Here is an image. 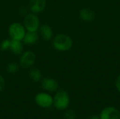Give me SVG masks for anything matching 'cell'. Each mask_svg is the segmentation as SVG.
Instances as JSON below:
<instances>
[{"label":"cell","mask_w":120,"mask_h":119,"mask_svg":"<svg viewBox=\"0 0 120 119\" xmlns=\"http://www.w3.org/2000/svg\"><path fill=\"white\" fill-rule=\"evenodd\" d=\"M53 48L59 52H66L71 49L73 45L72 38L66 34H58L52 39Z\"/></svg>","instance_id":"obj_1"},{"label":"cell","mask_w":120,"mask_h":119,"mask_svg":"<svg viewBox=\"0 0 120 119\" xmlns=\"http://www.w3.org/2000/svg\"><path fill=\"white\" fill-rule=\"evenodd\" d=\"M53 106H54V107L58 110H65L69 107L70 98L68 93L65 90H58L53 97Z\"/></svg>","instance_id":"obj_2"},{"label":"cell","mask_w":120,"mask_h":119,"mask_svg":"<svg viewBox=\"0 0 120 119\" xmlns=\"http://www.w3.org/2000/svg\"><path fill=\"white\" fill-rule=\"evenodd\" d=\"M27 32H37L40 27V20L37 14L28 13L24 16L23 23Z\"/></svg>","instance_id":"obj_3"},{"label":"cell","mask_w":120,"mask_h":119,"mask_svg":"<svg viewBox=\"0 0 120 119\" xmlns=\"http://www.w3.org/2000/svg\"><path fill=\"white\" fill-rule=\"evenodd\" d=\"M26 32L27 31L24 25L22 23L18 22H14L11 23L8 28V35L11 39L13 40L22 41Z\"/></svg>","instance_id":"obj_4"},{"label":"cell","mask_w":120,"mask_h":119,"mask_svg":"<svg viewBox=\"0 0 120 119\" xmlns=\"http://www.w3.org/2000/svg\"><path fill=\"white\" fill-rule=\"evenodd\" d=\"M37 57L36 54L30 50H26L24 51L20 57L19 59V65L20 67L22 68L23 69H28L31 67H34L35 62H36Z\"/></svg>","instance_id":"obj_5"},{"label":"cell","mask_w":120,"mask_h":119,"mask_svg":"<svg viewBox=\"0 0 120 119\" xmlns=\"http://www.w3.org/2000/svg\"><path fill=\"white\" fill-rule=\"evenodd\" d=\"M34 101L39 107L44 109H48L53 106V99L49 93L41 92L35 95Z\"/></svg>","instance_id":"obj_6"},{"label":"cell","mask_w":120,"mask_h":119,"mask_svg":"<svg viewBox=\"0 0 120 119\" xmlns=\"http://www.w3.org/2000/svg\"><path fill=\"white\" fill-rule=\"evenodd\" d=\"M41 86L43 90L48 93L56 92L58 89V81L51 77H45L41 81Z\"/></svg>","instance_id":"obj_7"},{"label":"cell","mask_w":120,"mask_h":119,"mask_svg":"<svg viewBox=\"0 0 120 119\" xmlns=\"http://www.w3.org/2000/svg\"><path fill=\"white\" fill-rule=\"evenodd\" d=\"M100 119H120V112L115 107L104 108L100 115Z\"/></svg>","instance_id":"obj_8"},{"label":"cell","mask_w":120,"mask_h":119,"mask_svg":"<svg viewBox=\"0 0 120 119\" xmlns=\"http://www.w3.org/2000/svg\"><path fill=\"white\" fill-rule=\"evenodd\" d=\"M46 6V0H30L29 10L35 14L42 13Z\"/></svg>","instance_id":"obj_9"},{"label":"cell","mask_w":120,"mask_h":119,"mask_svg":"<svg viewBox=\"0 0 120 119\" xmlns=\"http://www.w3.org/2000/svg\"><path fill=\"white\" fill-rule=\"evenodd\" d=\"M38 31L39 32L40 36L46 41H49L53 38V31L51 27L47 24L40 25Z\"/></svg>","instance_id":"obj_10"},{"label":"cell","mask_w":120,"mask_h":119,"mask_svg":"<svg viewBox=\"0 0 120 119\" xmlns=\"http://www.w3.org/2000/svg\"><path fill=\"white\" fill-rule=\"evenodd\" d=\"M39 38L37 32H26L22 41L26 45H33L39 41Z\"/></svg>","instance_id":"obj_11"},{"label":"cell","mask_w":120,"mask_h":119,"mask_svg":"<svg viewBox=\"0 0 120 119\" xmlns=\"http://www.w3.org/2000/svg\"><path fill=\"white\" fill-rule=\"evenodd\" d=\"M23 49L24 47L22 41L11 39V45L9 50L13 54L15 55H20L23 53Z\"/></svg>","instance_id":"obj_12"},{"label":"cell","mask_w":120,"mask_h":119,"mask_svg":"<svg viewBox=\"0 0 120 119\" xmlns=\"http://www.w3.org/2000/svg\"><path fill=\"white\" fill-rule=\"evenodd\" d=\"M79 18L82 20L86 21V22L92 21L95 18L94 12L91 9L88 8H83L82 9H81L79 11Z\"/></svg>","instance_id":"obj_13"},{"label":"cell","mask_w":120,"mask_h":119,"mask_svg":"<svg viewBox=\"0 0 120 119\" xmlns=\"http://www.w3.org/2000/svg\"><path fill=\"white\" fill-rule=\"evenodd\" d=\"M29 77L32 80V81L34 83H38L42 79V73L39 68L32 67L29 71Z\"/></svg>","instance_id":"obj_14"},{"label":"cell","mask_w":120,"mask_h":119,"mask_svg":"<svg viewBox=\"0 0 120 119\" xmlns=\"http://www.w3.org/2000/svg\"><path fill=\"white\" fill-rule=\"evenodd\" d=\"M19 69H20L19 64H17L15 62H12L8 63V65L6 66V72L11 74H14L17 73L19 71Z\"/></svg>","instance_id":"obj_15"},{"label":"cell","mask_w":120,"mask_h":119,"mask_svg":"<svg viewBox=\"0 0 120 119\" xmlns=\"http://www.w3.org/2000/svg\"><path fill=\"white\" fill-rule=\"evenodd\" d=\"M11 45V39H4L0 43V50L1 51H6L9 50Z\"/></svg>","instance_id":"obj_16"},{"label":"cell","mask_w":120,"mask_h":119,"mask_svg":"<svg viewBox=\"0 0 120 119\" xmlns=\"http://www.w3.org/2000/svg\"><path fill=\"white\" fill-rule=\"evenodd\" d=\"M77 114L72 109H68L64 114V119H76Z\"/></svg>","instance_id":"obj_17"},{"label":"cell","mask_w":120,"mask_h":119,"mask_svg":"<svg viewBox=\"0 0 120 119\" xmlns=\"http://www.w3.org/2000/svg\"><path fill=\"white\" fill-rule=\"evenodd\" d=\"M6 86V81L4 77L0 74V92H2Z\"/></svg>","instance_id":"obj_18"},{"label":"cell","mask_w":120,"mask_h":119,"mask_svg":"<svg viewBox=\"0 0 120 119\" xmlns=\"http://www.w3.org/2000/svg\"><path fill=\"white\" fill-rule=\"evenodd\" d=\"M115 86H116L118 92L120 93V74L117 77V79L115 81Z\"/></svg>","instance_id":"obj_19"},{"label":"cell","mask_w":120,"mask_h":119,"mask_svg":"<svg viewBox=\"0 0 120 119\" xmlns=\"http://www.w3.org/2000/svg\"><path fill=\"white\" fill-rule=\"evenodd\" d=\"M87 119H100V117L99 116H97V115H91Z\"/></svg>","instance_id":"obj_20"}]
</instances>
